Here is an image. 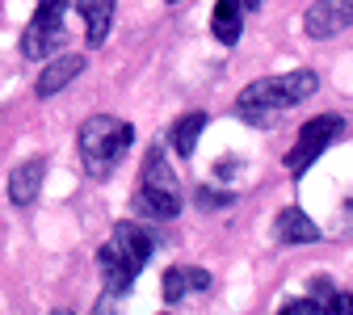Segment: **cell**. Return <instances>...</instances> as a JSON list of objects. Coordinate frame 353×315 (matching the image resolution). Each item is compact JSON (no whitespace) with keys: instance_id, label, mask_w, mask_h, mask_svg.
<instances>
[{"instance_id":"obj_9","label":"cell","mask_w":353,"mask_h":315,"mask_svg":"<svg viewBox=\"0 0 353 315\" xmlns=\"http://www.w3.org/2000/svg\"><path fill=\"white\" fill-rule=\"evenodd\" d=\"M42 176H47V160H26V164H17V168H13V176H9V198H13L17 206L38 202Z\"/></svg>"},{"instance_id":"obj_13","label":"cell","mask_w":353,"mask_h":315,"mask_svg":"<svg viewBox=\"0 0 353 315\" xmlns=\"http://www.w3.org/2000/svg\"><path fill=\"white\" fill-rule=\"evenodd\" d=\"M202 130H206V114H202V110L185 114L181 122L172 126V152L190 160V156H194V148H198V139H202Z\"/></svg>"},{"instance_id":"obj_22","label":"cell","mask_w":353,"mask_h":315,"mask_svg":"<svg viewBox=\"0 0 353 315\" xmlns=\"http://www.w3.org/2000/svg\"><path fill=\"white\" fill-rule=\"evenodd\" d=\"M349 210H353V206H349Z\"/></svg>"},{"instance_id":"obj_20","label":"cell","mask_w":353,"mask_h":315,"mask_svg":"<svg viewBox=\"0 0 353 315\" xmlns=\"http://www.w3.org/2000/svg\"><path fill=\"white\" fill-rule=\"evenodd\" d=\"M244 5H248V9H256V5H261V0H244Z\"/></svg>"},{"instance_id":"obj_5","label":"cell","mask_w":353,"mask_h":315,"mask_svg":"<svg viewBox=\"0 0 353 315\" xmlns=\"http://www.w3.org/2000/svg\"><path fill=\"white\" fill-rule=\"evenodd\" d=\"M345 130V118H336V114H324V118H312L303 130H299V139H294V148L286 152V168H290V176H303L307 168H312L320 156H324V148L336 139V134Z\"/></svg>"},{"instance_id":"obj_4","label":"cell","mask_w":353,"mask_h":315,"mask_svg":"<svg viewBox=\"0 0 353 315\" xmlns=\"http://www.w3.org/2000/svg\"><path fill=\"white\" fill-rule=\"evenodd\" d=\"M63 13H68V0H38L30 26L21 30V55L26 59H47L59 47V38H63Z\"/></svg>"},{"instance_id":"obj_17","label":"cell","mask_w":353,"mask_h":315,"mask_svg":"<svg viewBox=\"0 0 353 315\" xmlns=\"http://www.w3.org/2000/svg\"><path fill=\"white\" fill-rule=\"evenodd\" d=\"M198 206H202V210H219V206H232V194H214V190H198Z\"/></svg>"},{"instance_id":"obj_18","label":"cell","mask_w":353,"mask_h":315,"mask_svg":"<svg viewBox=\"0 0 353 315\" xmlns=\"http://www.w3.org/2000/svg\"><path fill=\"white\" fill-rule=\"evenodd\" d=\"M324 307L336 315H353V294H332V303H324Z\"/></svg>"},{"instance_id":"obj_19","label":"cell","mask_w":353,"mask_h":315,"mask_svg":"<svg viewBox=\"0 0 353 315\" xmlns=\"http://www.w3.org/2000/svg\"><path fill=\"white\" fill-rule=\"evenodd\" d=\"M312 290H316V294H324V298H332V282H328V278H316V282H312Z\"/></svg>"},{"instance_id":"obj_3","label":"cell","mask_w":353,"mask_h":315,"mask_svg":"<svg viewBox=\"0 0 353 315\" xmlns=\"http://www.w3.org/2000/svg\"><path fill=\"white\" fill-rule=\"evenodd\" d=\"M130 143H135V126H130V122H118V118H110V114H97V118H88V122L80 126L84 164H88V172H97V176H105V172L130 152Z\"/></svg>"},{"instance_id":"obj_7","label":"cell","mask_w":353,"mask_h":315,"mask_svg":"<svg viewBox=\"0 0 353 315\" xmlns=\"http://www.w3.org/2000/svg\"><path fill=\"white\" fill-rule=\"evenodd\" d=\"M118 0H80V17H84V38L88 47H105L110 26H114Z\"/></svg>"},{"instance_id":"obj_10","label":"cell","mask_w":353,"mask_h":315,"mask_svg":"<svg viewBox=\"0 0 353 315\" xmlns=\"http://www.w3.org/2000/svg\"><path fill=\"white\" fill-rule=\"evenodd\" d=\"M80 72H84V59H80V55L55 59L51 68H42V76H38V97H55V93H63V88H68Z\"/></svg>"},{"instance_id":"obj_1","label":"cell","mask_w":353,"mask_h":315,"mask_svg":"<svg viewBox=\"0 0 353 315\" xmlns=\"http://www.w3.org/2000/svg\"><path fill=\"white\" fill-rule=\"evenodd\" d=\"M156 252V236L143 227V223H118L110 244L97 252V265H101V278H105V294H126L135 286L139 269L148 265V256Z\"/></svg>"},{"instance_id":"obj_16","label":"cell","mask_w":353,"mask_h":315,"mask_svg":"<svg viewBox=\"0 0 353 315\" xmlns=\"http://www.w3.org/2000/svg\"><path fill=\"white\" fill-rule=\"evenodd\" d=\"M324 311V303H316V298H290V303H282V315H320Z\"/></svg>"},{"instance_id":"obj_8","label":"cell","mask_w":353,"mask_h":315,"mask_svg":"<svg viewBox=\"0 0 353 315\" xmlns=\"http://www.w3.org/2000/svg\"><path fill=\"white\" fill-rule=\"evenodd\" d=\"M135 214H139V219H156V223L176 219V214H181V198H176V190L143 185V190L135 194Z\"/></svg>"},{"instance_id":"obj_14","label":"cell","mask_w":353,"mask_h":315,"mask_svg":"<svg viewBox=\"0 0 353 315\" xmlns=\"http://www.w3.org/2000/svg\"><path fill=\"white\" fill-rule=\"evenodd\" d=\"M143 185H156V190H176L172 172H168V164H164V148H160V143H156V148L148 152V160H143Z\"/></svg>"},{"instance_id":"obj_15","label":"cell","mask_w":353,"mask_h":315,"mask_svg":"<svg viewBox=\"0 0 353 315\" xmlns=\"http://www.w3.org/2000/svg\"><path fill=\"white\" fill-rule=\"evenodd\" d=\"M190 269L185 265H176V269H164V303H181L190 294Z\"/></svg>"},{"instance_id":"obj_2","label":"cell","mask_w":353,"mask_h":315,"mask_svg":"<svg viewBox=\"0 0 353 315\" xmlns=\"http://www.w3.org/2000/svg\"><path fill=\"white\" fill-rule=\"evenodd\" d=\"M320 88L316 72H307V68H294L286 76H270V80H256L248 84L244 93H240V118L256 122V126H270L282 110H294L299 101H307Z\"/></svg>"},{"instance_id":"obj_11","label":"cell","mask_w":353,"mask_h":315,"mask_svg":"<svg viewBox=\"0 0 353 315\" xmlns=\"http://www.w3.org/2000/svg\"><path fill=\"white\" fill-rule=\"evenodd\" d=\"M240 26H244V0H219L214 5V17H210V30L223 47H236L240 42Z\"/></svg>"},{"instance_id":"obj_12","label":"cell","mask_w":353,"mask_h":315,"mask_svg":"<svg viewBox=\"0 0 353 315\" xmlns=\"http://www.w3.org/2000/svg\"><path fill=\"white\" fill-rule=\"evenodd\" d=\"M274 232H278L282 244H316V240H320V227H316V223L307 219L299 206H290V210L278 214V227H274Z\"/></svg>"},{"instance_id":"obj_6","label":"cell","mask_w":353,"mask_h":315,"mask_svg":"<svg viewBox=\"0 0 353 315\" xmlns=\"http://www.w3.org/2000/svg\"><path fill=\"white\" fill-rule=\"evenodd\" d=\"M303 26H307V34L320 38V42L324 38H336L341 30L353 26V0H316V5L307 9Z\"/></svg>"},{"instance_id":"obj_21","label":"cell","mask_w":353,"mask_h":315,"mask_svg":"<svg viewBox=\"0 0 353 315\" xmlns=\"http://www.w3.org/2000/svg\"><path fill=\"white\" fill-rule=\"evenodd\" d=\"M164 5H181V0H164Z\"/></svg>"}]
</instances>
